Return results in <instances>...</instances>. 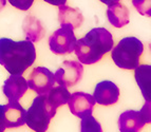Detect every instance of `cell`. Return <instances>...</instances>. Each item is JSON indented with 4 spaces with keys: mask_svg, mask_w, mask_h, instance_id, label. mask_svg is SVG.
Listing matches in <instances>:
<instances>
[{
    "mask_svg": "<svg viewBox=\"0 0 151 132\" xmlns=\"http://www.w3.org/2000/svg\"><path fill=\"white\" fill-rule=\"evenodd\" d=\"M134 72L136 84L139 87L144 98L147 102H150V91H151V66L150 65H142L137 66Z\"/></svg>",
    "mask_w": 151,
    "mask_h": 132,
    "instance_id": "15",
    "label": "cell"
},
{
    "mask_svg": "<svg viewBox=\"0 0 151 132\" xmlns=\"http://www.w3.org/2000/svg\"><path fill=\"white\" fill-rule=\"evenodd\" d=\"M22 30L27 40L38 42L45 35V29L37 18L34 16H27L22 23Z\"/></svg>",
    "mask_w": 151,
    "mask_h": 132,
    "instance_id": "16",
    "label": "cell"
},
{
    "mask_svg": "<svg viewBox=\"0 0 151 132\" xmlns=\"http://www.w3.org/2000/svg\"><path fill=\"white\" fill-rule=\"evenodd\" d=\"M99 1L105 3V4H107V5H111V4H113V3L119 2V0H99Z\"/></svg>",
    "mask_w": 151,
    "mask_h": 132,
    "instance_id": "23",
    "label": "cell"
},
{
    "mask_svg": "<svg viewBox=\"0 0 151 132\" xmlns=\"http://www.w3.org/2000/svg\"><path fill=\"white\" fill-rule=\"evenodd\" d=\"M107 17L112 26L121 29L129 23V10L123 3H113V4L108 5Z\"/></svg>",
    "mask_w": 151,
    "mask_h": 132,
    "instance_id": "14",
    "label": "cell"
},
{
    "mask_svg": "<svg viewBox=\"0 0 151 132\" xmlns=\"http://www.w3.org/2000/svg\"><path fill=\"white\" fill-rule=\"evenodd\" d=\"M1 111H2V105H0V132L4 131L6 128L4 127V125H3L2 122V117H1Z\"/></svg>",
    "mask_w": 151,
    "mask_h": 132,
    "instance_id": "22",
    "label": "cell"
},
{
    "mask_svg": "<svg viewBox=\"0 0 151 132\" xmlns=\"http://www.w3.org/2000/svg\"><path fill=\"white\" fill-rule=\"evenodd\" d=\"M132 4L141 15L151 16V0H132Z\"/></svg>",
    "mask_w": 151,
    "mask_h": 132,
    "instance_id": "19",
    "label": "cell"
},
{
    "mask_svg": "<svg viewBox=\"0 0 151 132\" xmlns=\"http://www.w3.org/2000/svg\"><path fill=\"white\" fill-rule=\"evenodd\" d=\"M76 37L73 29L69 26H61L49 38V47L56 55H65L74 52Z\"/></svg>",
    "mask_w": 151,
    "mask_h": 132,
    "instance_id": "6",
    "label": "cell"
},
{
    "mask_svg": "<svg viewBox=\"0 0 151 132\" xmlns=\"http://www.w3.org/2000/svg\"><path fill=\"white\" fill-rule=\"evenodd\" d=\"M27 111L18 102H9V104L2 105V122L5 128H17L25 124Z\"/></svg>",
    "mask_w": 151,
    "mask_h": 132,
    "instance_id": "10",
    "label": "cell"
},
{
    "mask_svg": "<svg viewBox=\"0 0 151 132\" xmlns=\"http://www.w3.org/2000/svg\"><path fill=\"white\" fill-rule=\"evenodd\" d=\"M9 2L20 11H28L32 6L34 0H9Z\"/></svg>",
    "mask_w": 151,
    "mask_h": 132,
    "instance_id": "20",
    "label": "cell"
},
{
    "mask_svg": "<svg viewBox=\"0 0 151 132\" xmlns=\"http://www.w3.org/2000/svg\"><path fill=\"white\" fill-rule=\"evenodd\" d=\"M35 59L36 50L32 41L0 38V65L10 74L22 75Z\"/></svg>",
    "mask_w": 151,
    "mask_h": 132,
    "instance_id": "1",
    "label": "cell"
},
{
    "mask_svg": "<svg viewBox=\"0 0 151 132\" xmlns=\"http://www.w3.org/2000/svg\"><path fill=\"white\" fill-rule=\"evenodd\" d=\"M56 110L49 104L45 94H39L33 99L32 105L25 113V124L34 131H47L51 119L55 116Z\"/></svg>",
    "mask_w": 151,
    "mask_h": 132,
    "instance_id": "4",
    "label": "cell"
},
{
    "mask_svg": "<svg viewBox=\"0 0 151 132\" xmlns=\"http://www.w3.org/2000/svg\"><path fill=\"white\" fill-rule=\"evenodd\" d=\"M144 44L136 37H125L111 49V58L121 69L134 70L139 65Z\"/></svg>",
    "mask_w": 151,
    "mask_h": 132,
    "instance_id": "3",
    "label": "cell"
},
{
    "mask_svg": "<svg viewBox=\"0 0 151 132\" xmlns=\"http://www.w3.org/2000/svg\"><path fill=\"white\" fill-rule=\"evenodd\" d=\"M150 123V102L145 103L139 111L127 110L119 115V128L122 132H136Z\"/></svg>",
    "mask_w": 151,
    "mask_h": 132,
    "instance_id": "5",
    "label": "cell"
},
{
    "mask_svg": "<svg viewBox=\"0 0 151 132\" xmlns=\"http://www.w3.org/2000/svg\"><path fill=\"white\" fill-rule=\"evenodd\" d=\"M43 1L52 5H55V6H59V5H63L67 3V0H43Z\"/></svg>",
    "mask_w": 151,
    "mask_h": 132,
    "instance_id": "21",
    "label": "cell"
},
{
    "mask_svg": "<svg viewBox=\"0 0 151 132\" xmlns=\"http://www.w3.org/2000/svg\"><path fill=\"white\" fill-rule=\"evenodd\" d=\"M58 21L60 22V26L65 24L75 30L83 22V16L78 9L63 4L58 6Z\"/></svg>",
    "mask_w": 151,
    "mask_h": 132,
    "instance_id": "13",
    "label": "cell"
},
{
    "mask_svg": "<svg viewBox=\"0 0 151 132\" xmlns=\"http://www.w3.org/2000/svg\"><path fill=\"white\" fill-rule=\"evenodd\" d=\"M68 105L71 113L81 118L85 115L92 114L95 106V99L93 95L89 93L75 92L70 95Z\"/></svg>",
    "mask_w": 151,
    "mask_h": 132,
    "instance_id": "9",
    "label": "cell"
},
{
    "mask_svg": "<svg viewBox=\"0 0 151 132\" xmlns=\"http://www.w3.org/2000/svg\"><path fill=\"white\" fill-rule=\"evenodd\" d=\"M28 87L39 95L45 94L55 85L54 73L45 67H36L31 72L29 79L27 80Z\"/></svg>",
    "mask_w": 151,
    "mask_h": 132,
    "instance_id": "8",
    "label": "cell"
},
{
    "mask_svg": "<svg viewBox=\"0 0 151 132\" xmlns=\"http://www.w3.org/2000/svg\"><path fill=\"white\" fill-rule=\"evenodd\" d=\"M81 132H101V126L96 121V118L92 114L85 115L81 117Z\"/></svg>",
    "mask_w": 151,
    "mask_h": 132,
    "instance_id": "18",
    "label": "cell"
},
{
    "mask_svg": "<svg viewBox=\"0 0 151 132\" xmlns=\"http://www.w3.org/2000/svg\"><path fill=\"white\" fill-rule=\"evenodd\" d=\"M6 4V0H0V11L2 10Z\"/></svg>",
    "mask_w": 151,
    "mask_h": 132,
    "instance_id": "24",
    "label": "cell"
},
{
    "mask_svg": "<svg viewBox=\"0 0 151 132\" xmlns=\"http://www.w3.org/2000/svg\"><path fill=\"white\" fill-rule=\"evenodd\" d=\"M114 46L113 37L107 29L94 28L76 40L74 52L79 62L93 65L99 61Z\"/></svg>",
    "mask_w": 151,
    "mask_h": 132,
    "instance_id": "2",
    "label": "cell"
},
{
    "mask_svg": "<svg viewBox=\"0 0 151 132\" xmlns=\"http://www.w3.org/2000/svg\"><path fill=\"white\" fill-rule=\"evenodd\" d=\"M28 88L27 79L22 75L11 74V76L5 79L2 91L9 102H18L28 91Z\"/></svg>",
    "mask_w": 151,
    "mask_h": 132,
    "instance_id": "12",
    "label": "cell"
},
{
    "mask_svg": "<svg viewBox=\"0 0 151 132\" xmlns=\"http://www.w3.org/2000/svg\"><path fill=\"white\" fill-rule=\"evenodd\" d=\"M93 97L95 103L101 106H111L119 102V89L112 81L103 80L96 85Z\"/></svg>",
    "mask_w": 151,
    "mask_h": 132,
    "instance_id": "11",
    "label": "cell"
},
{
    "mask_svg": "<svg viewBox=\"0 0 151 132\" xmlns=\"http://www.w3.org/2000/svg\"><path fill=\"white\" fill-rule=\"evenodd\" d=\"M83 67L81 62L75 60H65L61 64L60 68L54 74L55 82L60 86L70 88L77 85L83 78Z\"/></svg>",
    "mask_w": 151,
    "mask_h": 132,
    "instance_id": "7",
    "label": "cell"
},
{
    "mask_svg": "<svg viewBox=\"0 0 151 132\" xmlns=\"http://www.w3.org/2000/svg\"><path fill=\"white\" fill-rule=\"evenodd\" d=\"M70 95L71 93L68 91V88L60 86V85L57 87L53 86L45 93V97H47V100L49 102V104L56 109L58 107L68 104Z\"/></svg>",
    "mask_w": 151,
    "mask_h": 132,
    "instance_id": "17",
    "label": "cell"
}]
</instances>
